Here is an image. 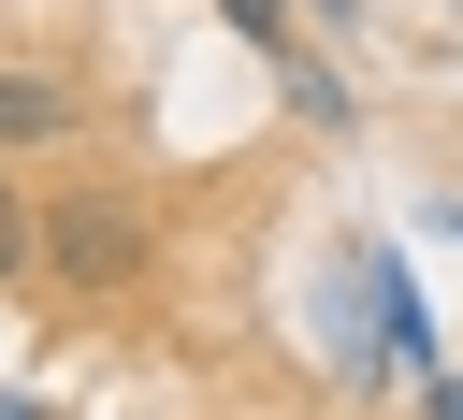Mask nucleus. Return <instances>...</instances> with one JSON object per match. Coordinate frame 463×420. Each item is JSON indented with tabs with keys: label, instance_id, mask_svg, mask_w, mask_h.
<instances>
[{
	"label": "nucleus",
	"instance_id": "4",
	"mask_svg": "<svg viewBox=\"0 0 463 420\" xmlns=\"http://www.w3.org/2000/svg\"><path fill=\"white\" fill-rule=\"evenodd\" d=\"M217 14H232L246 43H289V14H275V0H217Z\"/></svg>",
	"mask_w": 463,
	"mask_h": 420
},
{
	"label": "nucleus",
	"instance_id": "3",
	"mask_svg": "<svg viewBox=\"0 0 463 420\" xmlns=\"http://www.w3.org/2000/svg\"><path fill=\"white\" fill-rule=\"evenodd\" d=\"M14 261H43V217H29L14 188H0V275H14Z\"/></svg>",
	"mask_w": 463,
	"mask_h": 420
},
{
	"label": "nucleus",
	"instance_id": "6",
	"mask_svg": "<svg viewBox=\"0 0 463 420\" xmlns=\"http://www.w3.org/2000/svg\"><path fill=\"white\" fill-rule=\"evenodd\" d=\"M0 420H43V406H29V391H0Z\"/></svg>",
	"mask_w": 463,
	"mask_h": 420
},
{
	"label": "nucleus",
	"instance_id": "2",
	"mask_svg": "<svg viewBox=\"0 0 463 420\" xmlns=\"http://www.w3.org/2000/svg\"><path fill=\"white\" fill-rule=\"evenodd\" d=\"M43 130H72V101L43 72H0V145H43Z\"/></svg>",
	"mask_w": 463,
	"mask_h": 420
},
{
	"label": "nucleus",
	"instance_id": "1",
	"mask_svg": "<svg viewBox=\"0 0 463 420\" xmlns=\"http://www.w3.org/2000/svg\"><path fill=\"white\" fill-rule=\"evenodd\" d=\"M43 261H58L72 290L130 275V261H145V203H130V188H72V203H43Z\"/></svg>",
	"mask_w": 463,
	"mask_h": 420
},
{
	"label": "nucleus",
	"instance_id": "5",
	"mask_svg": "<svg viewBox=\"0 0 463 420\" xmlns=\"http://www.w3.org/2000/svg\"><path fill=\"white\" fill-rule=\"evenodd\" d=\"M420 420H463V377H449V362L420 377Z\"/></svg>",
	"mask_w": 463,
	"mask_h": 420
}]
</instances>
